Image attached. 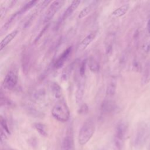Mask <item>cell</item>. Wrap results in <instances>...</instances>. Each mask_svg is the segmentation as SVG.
Listing matches in <instances>:
<instances>
[{"label": "cell", "mask_w": 150, "mask_h": 150, "mask_svg": "<svg viewBox=\"0 0 150 150\" xmlns=\"http://www.w3.org/2000/svg\"><path fill=\"white\" fill-rule=\"evenodd\" d=\"M115 109V104L111 98L106 97L101 105V110L104 113H110Z\"/></svg>", "instance_id": "11"}, {"label": "cell", "mask_w": 150, "mask_h": 150, "mask_svg": "<svg viewBox=\"0 0 150 150\" xmlns=\"http://www.w3.org/2000/svg\"><path fill=\"white\" fill-rule=\"evenodd\" d=\"M47 26H48V25H46V26H45L43 28V29L41 30V32H40V33L39 34V35H38V36H37V38L35 39V42H36L37 40H38L39 39V38H40L42 36V35H43V33L45 32V30H46V28H47Z\"/></svg>", "instance_id": "28"}, {"label": "cell", "mask_w": 150, "mask_h": 150, "mask_svg": "<svg viewBox=\"0 0 150 150\" xmlns=\"http://www.w3.org/2000/svg\"><path fill=\"white\" fill-rule=\"evenodd\" d=\"M50 90L55 98H60L61 97L62 94V87L57 83L54 81L51 82L50 84Z\"/></svg>", "instance_id": "17"}, {"label": "cell", "mask_w": 150, "mask_h": 150, "mask_svg": "<svg viewBox=\"0 0 150 150\" xmlns=\"http://www.w3.org/2000/svg\"><path fill=\"white\" fill-rule=\"evenodd\" d=\"M76 63V60H74L71 63L68 64L62 71V74H61V79L63 81H66L70 74H71L73 70L74 67V66Z\"/></svg>", "instance_id": "16"}, {"label": "cell", "mask_w": 150, "mask_h": 150, "mask_svg": "<svg viewBox=\"0 0 150 150\" xmlns=\"http://www.w3.org/2000/svg\"><path fill=\"white\" fill-rule=\"evenodd\" d=\"M0 103L1 105L2 106H7V107H13L14 105L13 103L7 97L3 95V93L2 91H1V95H0Z\"/></svg>", "instance_id": "23"}, {"label": "cell", "mask_w": 150, "mask_h": 150, "mask_svg": "<svg viewBox=\"0 0 150 150\" xmlns=\"http://www.w3.org/2000/svg\"><path fill=\"white\" fill-rule=\"evenodd\" d=\"M51 113L54 118L62 122H66L70 118V110L64 100H59L56 102L52 109Z\"/></svg>", "instance_id": "1"}, {"label": "cell", "mask_w": 150, "mask_h": 150, "mask_svg": "<svg viewBox=\"0 0 150 150\" xmlns=\"http://www.w3.org/2000/svg\"><path fill=\"white\" fill-rule=\"evenodd\" d=\"M127 128V124L123 121L118 122L115 127L114 143L117 150H122L124 147Z\"/></svg>", "instance_id": "3"}, {"label": "cell", "mask_w": 150, "mask_h": 150, "mask_svg": "<svg viewBox=\"0 0 150 150\" xmlns=\"http://www.w3.org/2000/svg\"><path fill=\"white\" fill-rule=\"evenodd\" d=\"M95 128V122L91 118L83 123L78 135V141L81 145H84L89 141L94 133Z\"/></svg>", "instance_id": "2"}, {"label": "cell", "mask_w": 150, "mask_h": 150, "mask_svg": "<svg viewBox=\"0 0 150 150\" xmlns=\"http://www.w3.org/2000/svg\"><path fill=\"white\" fill-rule=\"evenodd\" d=\"M33 127L43 137H47L48 135L46 126L40 122H35L33 124Z\"/></svg>", "instance_id": "22"}, {"label": "cell", "mask_w": 150, "mask_h": 150, "mask_svg": "<svg viewBox=\"0 0 150 150\" xmlns=\"http://www.w3.org/2000/svg\"><path fill=\"white\" fill-rule=\"evenodd\" d=\"M100 150H107V149H101Z\"/></svg>", "instance_id": "31"}, {"label": "cell", "mask_w": 150, "mask_h": 150, "mask_svg": "<svg viewBox=\"0 0 150 150\" xmlns=\"http://www.w3.org/2000/svg\"><path fill=\"white\" fill-rule=\"evenodd\" d=\"M85 77H81L80 80L79 81L77 90L75 94L76 103L77 104H81V103L83 100V98L85 88Z\"/></svg>", "instance_id": "9"}, {"label": "cell", "mask_w": 150, "mask_h": 150, "mask_svg": "<svg viewBox=\"0 0 150 150\" xmlns=\"http://www.w3.org/2000/svg\"><path fill=\"white\" fill-rule=\"evenodd\" d=\"M18 80V71L15 69L9 70L6 74L2 82V86L6 90H12L17 84Z\"/></svg>", "instance_id": "4"}, {"label": "cell", "mask_w": 150, "mask_h": 150, "mask_svg": "<svg viewBox=\"0 0 150 150\" xmlns=\"http://www.w3.org/2000/svg\"><path fill=\"white\" fill-rule=\"evenodd\" d=\"M150 81V60L146 62L141 77V84L146 85Z\"/></svg>", "instance_id": "14"}, {"label": "cell", "mask_w": 150, "mask_h": 150, "mask_svg": "<svg viewBox=\"0 0 150 150\" xmlns=\"http://www.w3.org/2000/svg\"><path fill=\"white\" fill-rule=\"evenodd\" d=\"M30 63V54L28 50H23L21 55V66L23 72L25 74H27L29 70Z\"/></svg>", "instance_id": "10"}, {"label": "cell", "mask_w": 150, "mask_h": 150, "mask_svg": "<svg viewBox=\"0 0 150 150\" xmlns=\"http://www.w3.org/2000/svg\"><path fill=\"white\" fill-rule=\"evenodd\" d=\"M88 67L91 71L95 73H98L100 68V63L96 57L91 56L88 60Z\"/></svg>", "instance_id": "20"}, {"label": "cell", "mask_w": 150, "mask_h": 150, "mask_svg": "<svg viewBox=\"0 0 150 150\" xmlns=\"http://www.w3.org/2000/svg\"><path fill=\"white\" fill-rule=\"evenodd\" d=\"M0 122H1V129L4 132H5L7 135H9L11 134L8 125L7 124V122L6 120L2 117L1 116L0 118Z\"/></svg>", "instance_id": "24"}, {"label": "cell", "mask_w": 150, "mask_h": 150, "mask_svg": "<svg viewBox=\"0 0 150 150\" xmlns=\"http://www.w3.org/2000/svg\"><path fill=\"white\" fill-rule=\"evenodd\" d=\"M88 107L86 104H80V106L77 111L78 113L79 114H86L88 113Z\"/></svg>", "instance_id": "26"}, {"label": "cell", "mask_w": 150, "mask_h": 150, "mask_svg": "<svg viewBox=\"0 0 150 150\" xmlns=\"http://www.w3.org/2000/svg\"><path fill=\"white\" fill-rule=\"evenodd\" d=\"M96 32H91L88 34L85 38L80 42L77 49L79 52H82L85 50L87 46L93 42L96 37Z\"/></svg>", "instance_id": "12"}, {"label": "cell", "mask_w": 150, "mask_h": 150, "mask_svg": "<svg viewBox=\"0 0 150 150\" xmlns=\"http://www.w3.org/2000/svg\"><path fill=\"white\" fill-rule=\"evenodd\" d=\"M98 2L96 1H93L91 3H90L87 6L84 7L80 12V13L78 15V18L79 19H82V18L86 17V16H87L93 11V9L95 8V6L97 5Z\"/></svg>", "instance_id": "18"}, {"label": "cell", "mask_w": 150, "mask_h": 150, "mask_svg": "<svg viewBox=\"0 0 150 150\" xmlns=\"http://www.w3.org/2000/svg\"><path fill=\"white\" fill-rule=\"evenodd\" d=\"M147 28H148V32L150 33V19H149V20L148 21V22Z\"/></svg>", "instance_id": "29"}, {"label": "cell", "mask_w": 150, "mask_h": 150, "mask_svg": "<svg viewBox=\"0 0 150 150\" xmlns=\"http://www.w3.org/2000/svg\"><path fill=\"white\" fill-rule=\"evenodd\" d=\"M72 49L73 46H69L63 51V52L59 55V56L57 57V59L55 60L53 66L54 68H56V69H59L64 65V63L71 54L72 52Z\"/></svg>", "instance_id": "8"}, {"label": "cell", "mask_w": 150, "mask_h": 150, "mask_svg": "<svg viewBox=\"0 0 150 150\" xmlns=\"http://www.w3.org/2000/svg\"><path fill=\"white\" fill-rule=\"evenodd\" d=\"M87 63V59H83L79 67V75L80 77H85V74H86V65Z\"/></svg>", "instance_id": "25"}, {"label": "cell", "mask_w": 150, "mask_h": 150, "mask_svg": "<svg viewBox=\"0 0 150 150\" xmlns=\"http://www.w3.org/2000/svg\"><path fill=\"white\" fill-rule=\"evenodd\" d=\"M19 31L18 29H15L11 32L8 33L5 36V38L1 40L0 43V50H2L17 35Z\"/></svg>", "instance_id": "13"}, {"label": "cell", "mask_w": 150, "mask_h": 150, "mask_svg": "<svg viewBox=\"0 0 150 150\" xmlns=\"http://www.w3.org/2000/svg\"><path fill=\"white\" fill-rule=\"evenodd\" d=\"M62 150H74V141L73 129L69 127L62 142Z\"/></svg>", "instance_id": "6"}, {"label": "cell", "mask_w": 150, "mask_h": 150, "mask_svg": "<svg viewBox=\"0 0 150 150\" xmlns=\"http://www.w3.org/2000/svg\"><path fill=\"white\" fill-rule=\"evenodd\" d=\"M129 9L128 4H124L115 9L112 13L111 16L114 18H120L124 15Z\"/></svg>", "instance_id": "19"}, {"label": "cell", "mask_w": 150, "mask_h": 150, "mask_svg": "<svg viewBox=\"0 0 150 150\" xmlns=\"http://www.w3.org/2000/svg\"><path fill=\"white\" fill-rule=\"evenodd\" d=\"M133 69L139 72L141 71V65L139 62L137 60H134L133 62Z\"/></svg>", "instance_id": "27"}, {"label": "cell", "mask_w": 150, "mask_h": 150, "mask_svg": "<svg viewBox=\"0 0 150 150\" xmlns=\"http://www.w3.org/2000/svg\"><path fill=\"white\" fill-rule=\"evenodd\" d=\"M64 1H54L52 2L47 9L43 19L44 23H48L53 18L56 13L63 6Z\"/></svg>", "instance_id": "5"}, {"label": "cell", "mask_w": 150, "mask_h": 150, "mask_svg": "<svg viewBox=\"0 0 150 150\" xmlns=\"http://www.w3.org/2000/svg\"><path fill=\"white\" fill-rule=\"evenodd\" d=\"M116 87H117L116 81L114 80L111 81L108 83V84L107 87L106 92H105L106 97L112 98V97L115 95V91H116Z\"/></svg>", "instance_id": "21"}, {"label": "cell", "mask_w": 150, "mask_h": 150, "mask_svg": "<svg viewBox=\"0 0 150 150\" xmlns=\"http://www.w3.org/2000/svg\"><path fill=\"white\" fill-rule=\"evenodd\" d=\"M80 4V1H73L71 2V4L69 5V6L66 8V9L63 13V15L60 17V18L58 20L57 24L56 25V29H58L60 23H62L65 19H66L68 17H69L74 11L77 9L79 4Z\"/></svg>", "instance_id": "7"}, {"label": "cell", "mask_w": 150, "mask_h": 150, "mask_svg": "<svg viewBox=\"0 0 150 150\" xmlns=\"http://www.w3.org/2000/svg\"><path fill=\"white\" fill-rule=\"evenodd\" d=\"M146 135V128L145 127V126L141 127L138 129V130L136 134V136L135 138V145H139V144H142L145 139Z\"/></svg>", "instance_id": "15"}, {"label": "cell", "mask_w": 150, "mask_h": 150, "mask_svg": "<svg viewBox=\"0 0 150 150\" xmlns=\"http://www.w3.org/2000/svg\"><path fill=\"white\" fill-rule=\"evenodd\" d=\"M2 150H16V149H14L13 148H5V149H3Z\"/></svg>", "instance_id": "30"}]
</instances>
